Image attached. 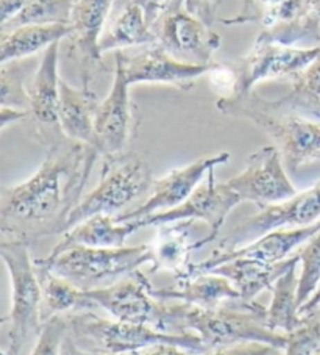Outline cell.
Masks as SVG:
<instances>
[{"label":"cell","mask_w":320,"mask_h":355,"mask_svg":"<svg viewBox=\"0 0 320 355\" xmlns=\"http://www.w3.org/2000/svg\"><path fill=\"white\" fill-rule=\"evenodd\" d=\"M98 157L92 146L66 137L48 146L44 162L32 177L0 193L2 240L30 244L64 234Z\"/></svg>","instance_id":"6da1fadb"},{"label":"cell","mask_w":320,"mask_h":355,"mask_svg":"<svg viewBox=\"0 0 320 355\" xmlns=\"http://www.w3.org/2000/svg\"><path fill=\"white\" fill-rule=\"evenodd\" d=\"M216 107L225 116L254 122L274 141L292 174L305 164L320 160V122L301 118L275 101L264 99L256 91L220 97Z\"/></svg>","instance_id":"7a4b0ae2"},{"label":"cell","mask_w":320,"mask_h":355,"mask_svg":"<svg viewBox=\"0 0 320 355\" xmlns=\"http://www.w3.org/2000/svg\"><path fill=\"white\" fill-rule=\"evenodd\" d=\"M266 313L267 309L258 302H242L238 309L219 307L213 310L180 302L177 332L194 330V334L200 336L206 352L241 343H264L283 351L286 346V334L269 329Z\"/></svg>","instance_id":"3957f363"},{"label":"cell","mask_w":320,"mask_h":355,"mask_svg":"<svg viewBox=\"0 0 320 355\" xmlns=\"http://www.w3.org/2000/svg\"><path fill=\"white\" fill-rule=\"evenodd\" d=\"M67 320L71 340L85 352L124 355L144 351L157 345H175L193 352H206L200 336L195 334H170L145 324L103 320L91 310L67 315Z\"/></svg>","instance_id":"277c9868"},{"label":"cell","mask_w":320,"mask_h":355,"mask_svg":"<svg viewBox=\"0 0 320 355\" xmlns=\"http://www.w3.org/2000/svg\"><path fill=\"white\" fill-rule=\"evenodd\" d=\"M153 261L152 244L133 248H72L57 257L36 259L35 265L51 269L80 290L102 288L105 282L130 275Z\"/></svg>","instance_id":"5b68a950"},{"label":"cell","mask_w":320,"mask_h":355,"mask_svg":"<svg viewBox=\"0 0 320 355\" xmlns=\"http://www.w3.org/2000/svg\"><path fill=\"white\" fill-rule=\"evenodd\" d=\"M153 182L149 163L134 152L127 150L103 158L100 182L73 208L67 219L66 232L91 216L122 211L141 196L152 191Z\"/></svg>","instance_id":"8992f818"},{"label":"cell","mask_w":320,"mask_h":355,"mask_svg":"<svg viewBox=\"0 0 320 355\" xmlns=\"http://www.w3.org/2000/svg\"><path fill=\"white\" fill-rule=\"evenodd\" d=\"M0 257L11 279L10 315L5 318L8 327L7 355H21L24 346L42 329V290L35 260L30 259L28 244L22 241L0 243Z\"/></svg>","instance_id":"52a82bcc"},{"label":"cell","mask_w":320,"mask_h":355,"mask_svg":"<svg viewBox=\"0 0 320 355\" xmlns=\"http://www.w3.org/2000/svg\"><path fill=\"white\" fill-rule=\"evenodd\" d=\"M86 293L94 307L107 310L114 320L145 324L163 332L174 330V304L153 296L150 282L143 272L134 271L124 280Z\"/></svg>","instance_id":"ba28073f"},{"label":"cell","mask_w":320,"mask_h":355,"mask_svg":"<svg viewBox=\"0 0 320 355\" xmlns=\"http://www.w3.org/2000/svg\"><path fill=\"white\" fill-rule=\"evenodd\" d=\"M320 46L295 47L272 41L258 35L254 46L244 57L230 61L236 76V91L233 96L255 91L258 83L295 77L319 57Z\"/></svg>","instance_id":"9c48e42d"},{"label":"cell","mask_w":320,"mask_h":355,"mask_svg":"<svg viewBox=\"0 0 320 355\" xmlns=\"http://www.w3.org/2000/svg\"><path fill=\"white\" fill-rule=\"evenodd\" d=\"M241 202V198L226 183L216 182L214 169H211L206 174L205 180L197 187L195 191L181 205L133 223L136 224L138 229H143L149 227V225H164L178 221H203L209 227V232L202 240L194 243L195 250L216 240L226 216Z\"/></svg>","instance_id":"30bf717a"},{"label":"cell","mask_w":320,"mask_h":355,"mask_svg":"<svg viewBox=\"0 0 320 355\" xmlns=\"http://www.w3.org/2000/svg\"><path fill=\"white\" fill-rule=\"evenodd\" d=\"M153 30L158 44L170 57L186 64H214L213 55L222 44L219 33L184 10L183 0H174Z\"/></svg>","instance_id":"8fae6325"},{"label":"cell","mask_w":320,"mask_h":355,"mask_svg":"<svg viewBox=\"0 0 320 355\" xmlns=\"http://www.w3.org/2000/svg\"><path fill=\"white\" fill-rule=\"evenodd\" d=\"M317 221H320V180L306 191L280 204L264 207L256 215L242 219L222 238L217 250L238 249L241 243L255 241L272 230L306 227Z\"/></svg>","instance_id":"7c38bea8"},{"label":"cell","mask_w":320,"mask_h":355,"mask_svg":"<svg viewBox=\"0 0 320 355\" xmlns=\"http://www.w3.org/2000/svg\"><path fill=\"white\" fill-rule=\"evenodd\" d=\"M114 71L124 76L128 85L163 83L188 89L199 77L208 76L213 66H194L175 60L158 42L114 52Z\"/></svg>","instance_id":"4fadbf2b"},{"label":"cell","mask_w":320,"mask_h":355,"mask_svg":"<svg viewBox=\"0 0 320 355\" xmlns=\"http://www.w3.org/2000/svg\"><path fill=\"white\" fill-rule=\"evenodd\" d=\"M114 0H75L71 16L69 55L77 61L82 88L91 89L94 78L107 71L100 36L112 16Z\"/></svg>","instance_id":"5bb4252c"},{"label":"cell","mask_w":320,"mask_h":355,"mask_svg":"<svg viewBox=\"0 0 320 355\" xmlns=\"http://www.w3.org/2000/svg\"><path fill=\"white\" fill-rule=\"evenodd\" d=\"M285 166L280 150L275 146H264L247 158L241 174L225 183L242 202H251L260 208L280 204L297 194Z\"/></svg>","instance_id":"9a60e30c"},{"label":"cell","mask_w":320,"mask_h":355,"mask_svg":"<svg viewBox=\"0 0 320 355\" xmlns=\"http://www.w3.org/2000/svg\"><path fill=\"white\" fill-rule=\"evenodd\" d=\"M230 162L229 152H219L216 155H208L186 164L183 168L172 169L161 179L153 182L150 196L144 204L116 216L118 223L139 221L155 213L168 211L181 205L193 194L209 171Z\"/></svg>","instance_id":"2e32d148"},{"label":"cell","mask_w":320,"mask_h":355,"mask_svg":"<svg viewBox=\"0 0 320 355\" xmlns=\"http://www.w3.org/2000/svg\"><path fill=\"white\" fill-rule=\"evenodd\" d=\"M320 232V221L306 227L297 229H278L263 235L258 240L251 241L247 246H239L233 250H214L206 260L200 263H190L188 272L180 279L194 277V275L208 274L214 268L222 265L225 261L236 259H251L264 263H278L289 259L295 249L303 246L314 235Z\"/></svg>","instance_id":"e0dca14e"},{"label":"cell","mask_w":320,"mask_h":355,"mask_svg":"<svg viewBox=\"0 0 320 355\" xmlns=\"http://www.w3.org/2000/svg\"><path fill=\"white\" fill-rule=\"evenodd\" d=\"M133 132L130 85L124 76L114 71V82L96 113L94 149L102 158L124 154Z\"/></svg>","instance_id":"ac0fdd59"},{"label":"cell","mask_w":320,"mask_h":355,"mask_svg":"<svg viewBox=\"0 0 320 355\" xmlns=\"http://www.w3.org/2000/svg\"><path fill=\"white\" fill-rule=\"evenodd\" d=\"M61 42H55L42 53L39 66L28 83L30 118H32L36 137L47 148L55 141L63 138L58 121L60 107V74L58 57Z\"/></svg>","instance_id":"d6986e66"},{"label":"cell","mask_w":320,"mask_h":355,"mask_svg":"<svg viewBox=\"0 0 320 355\" xmlns=\"http://www.w3.org/2000/svg\"><path fill=\"white\" fill-rule=\"evenodd\" d=\"M157 42L155 30L147 21L144 10L132 0H118L100 36V52H119Z\"/></svg>","instance_id":"ffe728a7"},{"label":"cell","mask_w":320,"mask_h":355,"mask_svg":"<svg viewBox=\"0 0 320 355\" xmlns=\"http://www.w3.org/2000/svg\"><path fill=\"white\" fill-rule=\"evenodd\" d=\"M299 261V254L278 263H264L251 259H236L225 261L208 274H219L229 279L241 295V301L254 304L255 297L266 290H272L275 282Z\"/></svg>","instance_id":"44dd1931"},{"label":"cell","mask_w":320,"mask_h":355,"mask_svg":"<svg viewBox=\"0 0 320 355\" xmlns=\"http://www.w3.org/2000/svg\"><path fill=\"white\" fill-rule=\"evenodd\" d=\"M100 105L92 89L73 88L61 78L58 121L66 138L94 148L96 113Z\"/></svg>","instance_id":"7402d4cb"},{"label":"cell","mask_w":320,"mask_h":355,"mask_svg":"<svg viewBox=\"0 0 320 355\" xmlns=\"http://www.w3.org/2000/svg\"><path fill=\"white\" fill-rule=\"evenodd\" d=\"M139 230L136 224L118 223L113 215H96L73 225L47 257H57L72 248H124L127 238Z\"/></svg>","instance_id":"603a6c76"},{"label":"cell","mask_w":320,"mask_h":355,"mask_svg":"<svg viewBox=\"0 0 320 355\" xmlns=\"http://www.w3.org/2000/svg\"><path fill=\"white\" fill-rule=\"evenodd\" d=\"M159 301H180L202 309H219L225 302L241 301V295L229 279L219 274H200L188 279H177V288H153Z\"/></svg>","instance_id":"cb8c5ba5"},{"label":"cell","mask_w":320,"mask_h":355,"mask_svg":"<svg viewBox=\"0 0 320 355\" xmlns=\"http://www.w3.org/2000/svg\"><path fill=\"white\" fill-rule=\"evenodd\" d=\"M194 221H178L158 225L157 240L152 243V272L170 271L177 279L183 277L189 268V254L194 250V243L189 241Z\"/></svg>","instance_id":"d4e9b609"},{"label":"cell","mask_w":320,"mask_h":355,"mask_svg":"<svg viewBox=\"0 0 320 355\" xmlns=\"http://www.w3.org/2000/svg\"><path fill=\"white\" fill-rule=\"evenodd\" d=\"M71 35L69 24L53 26H22L0 33V64L32 57L47 51L55 42L67 40Z\"/></svg>","instance_id":"484cf974"},{"label":"cell","mask_w":320,"mask_h":355,"mask_svg":"<svg viewBox=\"0 0 320 355\" xmlns=\"http://www.w3.org/2000/svg\"><path fill=\"white\" fill-rule=\"evenodd\" d=\"M36 272L42 290V321L55 315H67L71 311L78 313L96 309L88 293L77 288L69 280L41 266H36Z\"/></svg>","instance_id":"4316f807"},{"label":"cell","mask_w":320,"mask_h":355,"mask_svg":"<svg viewBox=\"0 0 320 355\" xmlns=\"http://www.w3.org/2000/svg\"><path fill=\"white\" fill-rule=\"evenodd\" d=\"M297 263L289 268L281 277L275 282L272 288V301H270L266 313V324L269 329L280 334H289L297 329L303 318L299 315V279Z\"/></svg>","instance_id":"83f0119b"},{"label":"cell","mask_w":320,"mask_h":355,"mask_svg":"<svg viewBox=\"0 0 320 355\" xmlns=\"http://www.w3.org/2000/svg\"><path fill=\"white\" fill-rule=\"evenodd\" d=\"M303 8L305 0H244L239 15L224 21V24L233 26L258 22L263 30H267L299 19Z\"/></svg>","instance_id":"f1b7e54d"},{"label":"cell","mask_w":320,"mask_h":355,"mask_svg":"<svg viewBox=\"0 0 320 355\" xmlns=\"http://www.w3.org/2000/svg\"><path fill=\"white\" fill-rule=\"evenodd\" d=\"M275 102L289 110H306L320 119V53L310 66L292 77L291 91Z\"/></svg>","instance_id":"f546056e"},{"label":"cell","mask_w":320,"mask_h":355,"mask_svg":"<svg viewBox=\"0 0 320 355\" xmlns=\"http://www.w3.org/2000/svg\"><path fill=\"white\" fill-rule=\"evenodd\" d=\"M75 0H28L19 13L3 26L0 33L22 26H53L69 24Z\"/></svg>","instance_id":"4dcf8cb0"},{"label":"cell","mask_w":320,"mask_h":355,"mask_svg":"<svg viewBox=\"0 0 320 355\" xmlns=\"http://www.w3.org/2000/svg\"><path fill=\"white\" fill-rule=\"evenodd\" d=\"M266 38L295 46L300 41H312L320 44V0H305L303 13L294 22L283 24L267 30H261Z\"/></svg>","instance_id":"1f68e13d"},{"label":"cell","mask_w":320,"mask_h":355,"mask_svg":"<svg viewBox=\"0 0 320 355\" xmlns=\"http://www.w3.org/2000/svg\"><path fill=\"white\" fill-rule=\"evenodd\" d=\"M301 272L299 277V309L303 305L320 284V232L299 250Z\"/></svg>","instance_id":"d6a6232c"},{"label":"cell","mask_w":320,"mask_h":355,"mask_svg":"<svg viewBox=\"0 0 320 355\" xmlns=\"http://www.w3.org/2000/svg\"><path fill=\"white\" fill-rule=\"evenodd\" d=\"M0 103L2 107L28 112V87H26V74L17 61L0 66Z\"/></svg>","instance_id":"836d02e7"},{"label":"cell","mask_w":320,"mask_h":355,"mask_svg":"<svg viewBox=\"0 0 320 355\" xmlns=\"http://www.w3.org/2000/svg\"><path fill=\"white\" fill-rule=\"evenodd\" d=\"M320 352V311L303 316L297 329L286 334L281 355H316Z\"/></svg>","instance_id":"e575fe53"},{"label":"cell","mask_w":320,"mask_h":355,"mask_svg":"<svg viewBox=\"0 0 320 355\" xmlns=\"http://www.w3.org/2000/svg\"><path fill=\"white\" fill-rule=\"evenodd\" d=\"M69 336L67 315H55L42 324L36 345L30 355H63L64 343Z\"/></svg>","instance_id":"d590c367"},{"label":"cell","mask_w":320,"mask_h":355,"mask_svg":"<svg viewBox=\"0 0 320 355\" xmlns=\"http://www.w3.org/2000/svg\"><path fill=\"white\" fill-rule=\"evenodd\" d=\"M220 2L222 0H183V7L188 13L195 16L197 19H200L208 27L213 28Z\"/></svg>","instance_id":"8d00e7d4"},{"label":"cell","mask_w":320,"mask_h":355,"mask_svg":"<svg viewBox=\"0 0 320 355\" xmlns=\"http://www.w3.org/2000/svg\"><path fill=\"white\" fill-rule=\"evenodd\" d=\"M208 355H281V351L264 343H241V345L216 349Z\"/></svg>","instance_id":"74e56055"},{"label":"cell","mask_w":320,"mask_h":355,"mask_svg":"<svg viewBox=\"0 0 320 355\" xmlns=\"http://www.w3.org/2000/svg\"><path fill=\"white\" fill-rule=\"evenodd\" d=\"M132 2L139 5V7L144 10L147 21H149L153 28V26L161 19L166 11L170 8L174 0H132Z\"/></svg>","instance_id":"f35d334b"},{"label":"cell","mask_w":320,"mask_h":355,"mask_svg":"<svg viewBox=\"0 0 320 355\" xmlns=\"http://www.w3.org/2000/svg\"><path fill=\"white\" fill-rule=\"evenodd\" d=\"M27 2L28 0H0V26L13 19Z\"/></svg>","instance_id":"ab89813d"},{"label":"cell","mask_w":320,"mask_h":355,"mask_svg":"<svg viewBox=\"0 0 320 355\" xmlns=\"http://www.w3.org/2000/svg\"><path fill=\"white\" fill-rule=\"evenodd\" d=\"M27 118H30V112H27V110L2 107V110H0V130H5L10 124H16V122H21Z\"/></svg>","instance_id":"60d3db41"},{"label":"cell","mask_w":320,"mask_h":355,"mask_svg":"<svg viewBox=\"0 0 320 355\" xmlns=\"http://www.w3.org/2000/svg\"><path fill=\"white\" fill-rule=\"evenodd\" d=\"M124 355H186L181 347L175 345H157L152 347H147L144 351L134 352V354H124Z\"/></svg>","instance_id":"b9f144b4"},{"label":"cell","mask_w":320,"mask_h":355,"mask_svg":"<svg viewBox=\"0 0 320 355\" xmlns=\"http://www.w3.org/2000/svg\"><path fill=\"white\" fill-rule=\"evenodd\" d=\"M317 310H320V284L316 288V291L311 295V297L308 299V301L299 309V315L303 318V316L314 313V311H317Z\"/></svg>","instance_id":"7bdbcfd3"},{"label":"cell","mask_w":320,"mask_h":355,"mask_svg":"<svg viewBox=\"0 0 320 355\" xmlns=\"http://www.w3.org/2000/svg\"><path fill=\"white\" fill-rule=\"evenodd\" d=\"M63 355H105V354L85 352V351H82V349H78L75 345H73L71 336H67V340L64 343V347H63Z\"/></svg>","instance_id":"ee69618b"},{"label":"cell","mask_w":320,"mask_h":355,"mask_svg":"<svg viewBox=\"0 0 320 355\" xmlns=\"http://www.w3.org/2000/svg\"><path fill=\"white\" fill-rule=\"evenodd\" d=\"M316 355H320V352H319V354H316Z\"/></svg>","instance_id":"f6af8a7d"},{"label":"cell","mask_w":320,"mask_h":355,"mask_svg":"<svg viewBox=\"0 0 320 355\" xmlns=\"http://www.w3.org/2000/svg\"><path fill=\"white\" fill-rule=\"evenodd\" d=\"M3 355H7V354H3Z\"/></svg>","instance_id":"bcb514c9"},{"label":"cell","mask_w":320,"mask_h":355,"mask_svg":"<svg viewBox=\"0 0 320 355\" xmlns=\"http://www.w3.org/2000/svg\"><path fill=\"white\" fill-rule=\"evenodd\" d=\"M319 311H320V310H319Z\"/></svg>","instance_id":"7dc6e473"}]
</instances>
